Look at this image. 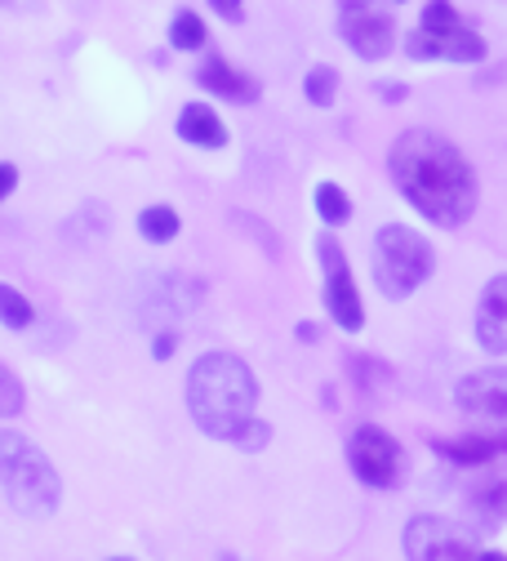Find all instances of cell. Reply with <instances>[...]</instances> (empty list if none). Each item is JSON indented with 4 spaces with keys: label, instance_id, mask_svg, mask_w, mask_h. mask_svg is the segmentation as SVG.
Returning <instances> with one entry per match:
<instances>
[{
    "label": "cell",
    "instance_id": "6da1fadb",
    "mask_svg": "<svg viewBox=\"0 0 507 561\" xmlns=\"http://www.w3.org/2000/svg\"><path fill=\"white\" fill-rule=\"evenodd\" d=\"M388 174L401 201L418 209V219H427L431 228L454 232L476 215V201H481L476 170L437 129L414 125L396 134V144L388 152Z\"/></svg>",
    "mask_w": 507,
    "mask_h": 561
},
{
    "label": "cell",
    "instance_id": "7a4b0ae2",
    "mask_svg": "<svg viewBox=\"0 0 507 561\" xmlns=\"http://www.w3.org/2000/svg\"><path fill=\"white\" fill-rule=\"evenodd\" d=\"M254 405H258V379L237 353H205L192 362L187 410L205 437L232 442L245 419H254Z\"/></svg>",
    "mask_w": 507,
    "mask_h": 561
},
{
    "label": "cell",
    "instance_id": "3957f363",
    "mask_svg": "<svg viewBox=\"0 0 507 561\" xmlns=\"http://www.w3.org/2000/svg\"><path fill=\"white\" fill-rule=\"evenodd\" d=\"M0 490L23 517H54L62 504V477L49 455L10 428H0Z\"/></svg>",
    "mask_w": 507,
    "mask_h": 561
},
{
    "label": "cell",
    "instance_id": "277c9868",
    "mask_svg": "<svg viewBox=\"0 0 507 561\" xmlns=\"http://www.w3.org/2000/svg\"><path fill=\"white\" fill-rule=\"evenodd\" d=\"M370 263H375V286L383 290V299L405 304L437 272V250H431V241L418 228L383 224L370 241Z\"/></svg>",
    "mask_w": 507,
    "mask_h": 561
},
{
    "label": "cell",
    "instance_id": "5b68a950",
    "mask_svg": "<svg viewBox=\"0 0 507 561\" xmlns=\"http://www.w3.org/2000/svg\"><path fill=\"white\" fill-rule=\"evenodd\" d=\"M347 468H352V477L360 485H370V490H396L410 477V455H405V446L388 428L360 424L347 437Z\"/></svg>",
    "mask_w": 507,
    "mask_h": 561
},
{
    "label": "cell",
    "instance_id": "8992f818",
    "mask_svg": "<svg viewBox=\"0 0 507 561\" xmlns=\"http://www.w3.org/2000/svg\"><path fill=\"white\" fill-rule=\"evenodd\" d=\"M401 548L410 561H472V557H481L476 530L459 526L454 517H437V513L414 517L405 526Z\"/></svg>",
    "mask_w": 507,
    "mask_h": 561
},
{
    "label": "cell",
    "instance_id": "52a82bcc",
    "mask_svg": "<svg viewBox=\"0 0 507 561\" xmlns=\"http://www.w3.org/2000/svg\"><path fill=\"white\" fill-rule=\"evenodd\" d=\"M316 254H321V272H325V312H330V321L343 334H360V325H366V304H360L356 276L347 267V254H343L338 237L321 232L316 237Z\"/></svg>",
    "mask_w": 507,
    "mask_h": 561
},
{
    "label": "cell",
    "instance_id": "ba28073f",
    "mask_svg": "<svg viewBox=\"0 0 507 561\" xmlns=\"http://www.w3.org/2000/svg\"><path fill=\"white\" fill-rule=\"evenodd\" d=\"M338 36L347 49L366 62H379L396 49V19L379 5V0H338Z\"/></svg>",
    "mask_w": 507,
    "mask_h": 561
},
{
    "label": "cell",
    "instance_id": "9c48e42d",
    "mask_svg": "<svg viewBox=\"0 0 507 561\" xmlns=\"http://www.w3.org/2000/svg\"><path fill=\"white\" fill-rule=\"evenodd\" d=\"M454 405L481 424H507V366L472 370L454 383Z\"/></svg>",
    "mask_w": 507,
    "mask_h": 561
},
{
    "label": "cell",
    "instance_id": "30bf717a",
    "mask_svg": "<svg viewBox=\"0 0 507 561\" xmlns=\"http://www.w3.org/2000/svg\"><path fill=\"white\" fill-rule=\"evenodd\" d=\"M476 343L489 357H507V272L489 276L476 299Z\"/></svg>",
    "mask_w": 507,
    "mask_h": 561
},
{
    "label": "cell",
    "instance_id": "8fae6325",
    "mask_svg": "<svg viewBox=\"0 0 507 561\" xmlns=\"http://www.w3.org/2000/svg\"><path fill=\"white\" fill-rule=\"evenodd\" d=\"M196 85H205L209 94H219L228 103H254L263 94V85L245 72H237V67L223 58V54H205V62L196 67Z\"/></svg>",
    "mask_w": 507,
    "mask_h": 561
},
{
    "label": "cell",
    "instance_id": "7c38bea8",
    "mask_svg": "<svg viewBox=\"0 0 507 561\" xmlns=\"http://www.w3.org/2000/svg\"><path fill=\"white\" fill-rule=\"evenodd\" d=\"M178 138H183V144H192V148L219 152V148H228V125H223V116L214 112L209 103H187L178 112Z\"/></svg>",
    "mask_w": 507,
    "mask_h": 561
},
{
    "label": "cell",
    "instance_id": "4fadbf2b",
    "mask_svg": "<svg viewBox=\"0 0 507 561\" xmlns=\"http://www.w3.org/2000/svg\"><path fill=\"white\" fill-rule=\"evenodd\" d=\"M431 450L459 468H485L507 450V442H489V437H454L450 442V437H441V442H431Z\"/></svg>",
    "mask_w": 507,
    "mask_h": 561
},
{
    "label": "cell",
    "instance_id": "5bb4252c",
    "mask_svg": "<svg viewBox=\"0 0 507 561\" xmlns=\"http://www.w3.org/2000/svg\"><path fill=\"white\" fill-rule=\"evenodd\" d=\"M489 58V45H485V36H476V32H468V27H454V32H446L441 36V62H485Z\"/></svg>",
    "mask_w": 507,
    "mask_h": 561
},
{
    "label": "cell",
    "instance_id": "9a60e30c",
    "mask_svg": "<svg viewBox=\"0 0 507 561\" xmlns=\"http://www.w3.org/2000/svg\"><path fill=\"white\" fill-rule=\"evenodd\" d=\"M472 513H481V522H503L507 517V477H485L476 490H468Z\"/></svg>",
    "mask_w": 507,
    "mask_h": 561
},
{
    "label": "cell",
    "instance_id": "2e32d148",
    "mask_svg": "<svg viewBox=\"0 0 507 561\" xmlns=\"http://www.w3.org/2000/svg\"><path fill=\"white\" fill-rule=\"evenodd\" d=\"M178 215H174V209L170 205H148V209H142V215H138V237L142 241H152V245H170L174 237H178Z\"/></svg>",
    "mask_w": 507,
    "mask_h": 561
},
{
    "label": "cell",
    "instance_id": "e0dca14e",
    "mask_svg": "<svg viewBox=\"0 0 507 561\" xmlns=\"http://www.w3.org/2000/svg\"><path fill=\"white\" fill-rule=\"evenodd\" d=\"M312 201H316V215H321L325 228H343L352 219V196L338 183H316Z\"/></svg>",
    "mask_w": 507,
    "mask_h": 561
},
{
    "label": "cell",
    "instance_id": "ac0fdd59",
    "mask_svg": "<svg viewBox=\"0 0 507 561\" xmlns=\"http://www.w3.org/2000/svg\"><path fill=\"white\" fill-rule=\"evenodd\" d=\"M205 41H209V32H205L200 14L178 10V14H174V23H170V45H174V49H183V54H196V49H205Z\"/></svg>",
    "mask_w": 507,
    "mask_h": 561
},
{
    "label": "cell",
    "instance_id": "d6986e66",
    "mask_svg": "<svg viewBox=\"0 0 507 561\" xmlns=\"http://www.w3.org/2000/svg\"><path fill=\"white\" fill-rule=\"evenodd\" d=\"M303 94H308L312 107H334V99H338V72H334L330 62H316L312 72L303 77Z\"/></svg>",
    "mask_w": 507,
    "mask_h": 561
},
{
    "label": "cell",
    "instance_id": "ffe728a7",
    "mask_svg": "<svg viewBox=\"0 0 507 561\" xmlns=\"http://www.w3.org/2000/svg\"><path fill=\"white\" fill-rule=\"evenodd\" d=\"M418 27L431 32V36H446V32L463 27V19H459V10H454V0H427L423 14H418Z\"/></svg>",
    "mask_w": 507,
    "mask_h": 561
},
{
    "label": "cell",
    "instance_id": "44dd1931",
    "mask_svg": "<svg viewBox=\"0 0 507 561\" xmlns=\"http://www.w3.org/2000/svg\"><path fill=\"white\" fill-rule=\"evenodd\" d=\"M0 325L5 330H27L32 325V304L14 286H0Z\"/></svg>",
    "mask_w": 507,
    "mask_h": 561
},
{
    "label": "cell",
    "instance_id": "7402d4cb",
    "mask_svg": "<svg viewBox=\"0 0 507 561\" xmlns=\"http://www.w3.org/2000/svg\"><path fill=\"white\" fill-rule=\"evenodd\" d=\"M267 442H272V424H263L258 414H254V419H245V424H241V433L232 437V446H237V450H250V455L267 450Z\"/></svg>",
    "mask_w": 507,
    "mask_h": 561
},
{
    "label": "cell",
    "instance_id": "603a6c76",
    "mask_svg": "<svg viewBox=\"0 0 507 561\" xmlns=\"http://www.w3.org/2000/svg\"><path fill=\"white\" fill-rule=\"evenodd\" d=\"M23 410V383L10 366H0V419H10Z\"/></svg>",
    "mask_w": 507,
    "mask_h": 561
},
{
    "label": "cell",
    "instance_id": "cb8c5ba5",
    "mask_svg": "<svg viewBox=\"0 0 507 561\" xmlns=\"http://www.w3.org/2000/svg\"><path fill=\"white\" fill-rule=\"evenodd\" d=\"M405 54L414 58V62H437L441 58V36H431V32H410L405 36Z\"/></svg>",
    "mask_w": 507,
    "mask_h": 561
},
{
    "label": "cell",
    "instance_id": "d4e9b609",
    "mask_svg": "<svg viewBox=\"0 0 507 561\" xmlns=\"http://www.w3.org/2000/svg\"><path fill=\"white\" fill-rule=\"evenodd\" d=\"M174 347H178V330H174V325H161L157 339H152V357H157V362H170Z\"/></svg>",
    "mask_w": 507,
    "mask_h": 561
},
{
    "label": "cell",
    "instance_id": "484cf974",
    "mask_svg": "<svg viewBox=\"0 0 507 561\" xmlns=\"http://www.w3.org/2000/svg\"><path fill=\"white\" fill-rule=\"evenodd\" d=\"M209 10L223 14L228 23H241V19H245V0H209Z\"/></svg>",
    "mask_w": 507,
    "mask_h": 561
},
{
    "label": "cell",
    "instance_id": "4316f807",
    "mask_svg": "<svg viewBox=\"0 0 507 561\" xmlns=\"http://www.w3.org/2000/svg\"><path fill=\"white\" fill-rule=\"evenodd\" d=\"M405 94H410L405 81H383V85H379V99H383V103H401Z\"/></svg>",
    "mask_w": 507,
    "mask_h": 561
},
{
    "label": "cell",
    "instance_id": "83f0119b",
    "mask_svg": "<svg viewBox=\"0 0 507 561\" xmlns=\"http://www.w3.org/2000/svg\"><path fill=\"white\" fill-rule=\"evenodd\" d=\"M14 187H19V170L14 165H0V201H5Z\"/></svg>",
    "mask_w": 507,
    "mask_h": 561
},
{
    "label": "cell",
    "instance_id": "f1b7e54d",
    "mask_svg": "<svg viewBox=\"0 0 507 561\" xmlns=\"http://www.w3.org/2000/svg\"><path fill=\"white\" fill-rule=\"evenodd\" d=\"M295 334H299V343H316V339H321V325H312V321H299V330H295Z\"/></svg>",
    "mask_w": 507,
    "mask_h": 561
},
{
    "label": "cell",
    "instance_id": "f546056e",
    "mask_svg": "<svg viewBox=\"0 0 507 561\" xmlns=\"http://www.w3.org/2000/svg\"><path fill=\"white\" fill-rule=\"evenodd\" d=\"M392 5H405V0H392Z\"/></svg>",
    "mask_w": 507,
    "mask_h": 561
}]
</instances>
